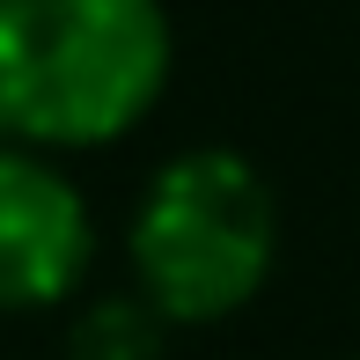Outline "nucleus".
Listing matches in <instances>:
<instances>
[{
	"label": "nucleus",
	"mask_w": 360,
	"mask_h": 360,
	"mask_svg": "<svg viewBox=\"0 0 360 360\" xmlns=\"http://www.w3.org/2000/svg\"><path fill=\"white\" fill-rule=\"evenodd\" d=\"M169 81L162 0H0V125L37 147H103Z\"/></svg>",
	"instance_id": "obj_1"
},
{
	"label": "nucleus",
	"mask_w": 360,
	"mask_h": 360,
	"mask_svg": "<svg viewBox=\"0 0 360 360\" xmlns=\"http://www.w3.org/2000/svg\"><path fill=\"white\" fill-rule=\"evenodd\" d=\"M125 250H133L140 302L162 323H221L272 280L280 257L272 184L236 147H191L162 162L155 184L140 191Z\"/></svg>",
	"instance_id": "obj_2"
},
{
	"label": "nucleus",
	"mask_w": 360,
	"mask_h": 360,
	"mask_svg": "<svg viewBox=\"0 0 360 360\" xmlns=\"http://www.w3.org/2000/svg\"><path fill=\"white\" fill-rule=\"evenodd\" d=\"M96 228L67 169L30 147H0V316L67 302L89 272Z\"/></svg>",
	"instance_id": "obj_3"
},
{
	"label": "nucleus",
	"mask_w": 360,
	"mask_h": 360,
	"mask_svg": "<svg viewBox=\"0 0 360 360\" xmlns=\"http://www.w3.org/2000/svg\"><path fill=\"white\" fill-rule=\"evenodd\" d=\"M162 346V316L155 309H133V302H103L89 323L74 331V360H155Z\"/></svg>",
	"instance_id": "obj_4"
}]
</instances>
